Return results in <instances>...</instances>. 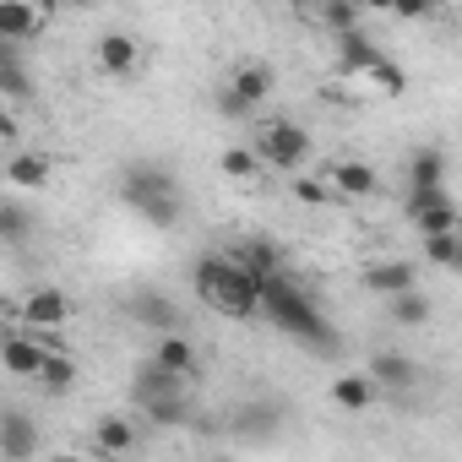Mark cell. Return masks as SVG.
Listing matches in <instances>:
<instances>
[{"mask_svg": "<svg viewBox=\"0 0 462 462\" xmlns=\"http://www.w3.org/2000/svg\"><path fill=\"white\" fill-rule=\"evenodd\" d=\"M50 169H55L50 152H12V158H6V180L23 185V190H39V185L50 180Z\"/></svg>", "mask_w": 462, "mask_h": 462, "instance_id": "2e32d148", "label": "cell"}, {"mask_svg": "<svg viewBox=\"0 0 462 462\" xmlns=\"http://www.w3.org/2000/svg\"><path fill=\"white\" fill-rule=\"evenodd\" d=\"M365 289L370 294H386V305H392L397 294H413V267L408 262H375L365 273Z\"/></svg>", "mask_w": 462, "mask_h": 462, "instance_id": "4fadbf2b", "label": "cell"}, {"mask_svg": "<svg viewBox=\"0 0 462 462\" xmlns=\"http://www.w3.org/2000/svg\"><path fill=\"white\" fill-rule=\"evenodd\" d=\"M256 158L262 163H278V169H300L310 158V136L294 120H267L262 136H256Z\"/></svg>", "mask_w": 462, "mask_h": 462, "instance_id": "277c9868", "label": "cell"}, {"mask_svg": "<svg viewBox=\"0 0 462 462\" xmlns=\"http://www.w3.org/2000/svg\"><path fill=\"white\" fill-rule=\"evenodd\" d=\"M131 397H136V408L163 402V397H185V375H174V370H163L158 359H147V365L131 375Z\"/></svg>", "mask_w": 462, "mask_h": 462, "instance_id": "52a82bcc", "label": "cell"}, {"mask_svg": "<svg viewBox=\"0 0 462 462\" xmlns=\"http://www.w3.org/2000/svg\"><path fill=\"white\" fill-rule=\"evenodd\" d=\"M0 235H6L12 245L28 240V207H23V201H6V207H0Z\"/></svg>", "mask_w": 462, "mask_h": 462, "instance_id": "f1b7e54d", "label": "cell"}, {"mask_svg": "<svg viewBox=\"0 0 462 462\" xmlns=\"http://www.w3.org/2000/svg\"><path fill=\"white\" fill-rule=\"evenodd\" d=\"M152 359H158L163 370H174V375H190V370H196V348H190V337H180V332H169V337H158V348H152Z\"/></svg>", "mask_w": 462, "mask_h": 462, "instance_id": "44dd1931", "label": "cell"}, {"mask_svg": "<svg viewBox=\"0 0 462 462\" xmlns=\"http://www.w3.org/2000/svg\"><path fill=\"white\" fill-rule=\"evenodd\" d=\"M190 283H196L201 305H212L217 316L245 321V316H256V310H262V283H256L235 256H201Z\"/></svg>", "mask_w": 462, "mask_h": 462, "instance_id": "7a4b0ae2", "label": "cell"}, {"mask_svg": "<svg viewBox=\"0 0 462 462\" xmlns=\"http://www.w3.org/2000/svg\"><path fill=\"white\" fill-rule=\"evenodd\" d=\"M262 316H267L273 327H283L289 337L310 343L316 354H337V332L327 327V316H321L316 294H310V289H300L289 273H278V278H267V283H262Z\"/></svg>", "mask_w": 462, "mask_h": 462, "instance_id": "6da1fadb", "label": "cell"}, {"mask_svg": "<svg viewBox=\"0 0 462 462\" xmlns=\"http://www.w3.org/2000/svg\"><path fill=\"white\" fill-rule=\"evenodd\" d=\"M392 321H397V327H424V321H430V300H424L419 289H413V294H397V300H392Z\"/></svg>", "mask_w": 462, "mask_h": 462, "instance_id": "d4e9b609", "label": "cell"}, {"mask_svg": "<svg viewBox=\"0 0 462 462\" xmlns=\"http://www.w3.org/2000/svg\"><path fill=\"white\" fill-rule=\"evenodd\" d=\"M235 262H240L256 283H267V278H278V273H283V251H278L273 240H245Z\"/></svg>", "mask_w": 462, "mask_h": 462, "instance_id": "5bb4252c", "label": "cell"}, {"mask_svg": "<svg viewBox=\"0 0 462 462\" xmlns=\"http://www.w3.org/2000/svg\"><path fill=\"white\" fill-rule=\"evenodd\" d=\"M397 17H408V23H419V17H424V6H419V0H402V6H397Z\"/></svg>", "mask_w": 462, "mask_h": 462, "instance_id": "836d02e7", "label": "cell"}, {"mask_svg": "<svg viewBox=\"0 0 462 462\" xmlns=\"http://www.w3.org/2000/svg\"><path fill=\"white\" fill-rule=\"evenodd\" d=\"M142 413H147L152 424H185V419H190V402H185V397H163V402H147Z\"/></svg>", "mask_w": 462, "mask_h": 462, "instance_id": "4316f807", "label": "cell"}, {"mask_svg": "<svg viewBox=\"0 0 462 462\" xmlns=\"http://www.w3.org/2000/svg\"><path fill=\"white\" fill-rule=\"evenodd\" d=\"M44 28V17L33 12V6H0V39H28V33H39Z\"/></svg>", "mask_w": 462, "mask_h": 462, "instance_id": "603a6c76", "label": "cell"}, {"mask_svg": "<svg viewBox=\"0 0 462 462\" xmlns=\"http://www.w3.org/2000/svg\"><path fill=\"white\" fill-rule=\"evenodd\" d=\"M408 180H413V190H440V180H446L440 147H419V152L408 158Z\"/></svg>", "mask_w": 462, "mask_h": 462, "instance_id": "ffe728a7", "label": "cell"}, {"mask_svg": "<svg viewBox=\"0 0 462 462\" xmlns=\"http://www.w3.org/2000/svg\"><path fill=\"white\" fill-rule=\"evenodd\" d=\"M39 446V430L23 408H6V419H0V451H6V462H28Z\"/></svg>", "mask_w": 462, "mask_h": 462, "instance_id": "9c48e42d", "label": "cell"}, {"mask_svg": "<svg viewBox=\"0 0 462 462\" xmlns=\"http://www.w3.org/2000/svg\"><path fill=\"white\" fill-rule=\"evenodd\" d=\"M370 82H375L381 93H402V88H408V71H402L397 60H386V55H381V66L370 71Z\"/></svg>", "mask_w": 462, "mask_h": 462, "instance_id": "4dcf8cb0", "label": "cell"}, {"mask_svg": "<svg viewBox=\"0 0 462 462\" xmlns=\"http://www.w3.org/2000/svg\"><path fill=\"white\" fill-rule=\"evenodd\" d=\"M131 321H142V327H158L163 337L169 332H180V310H174V300L169 294H158V289H142V294H131Z\"/></svg>", "mask_w": 462, "mask_h": 462, "instance_id": "ba28073f", "label": "cell"}, {"mask_svg": "<svg viewBox=\"0 0 462 462\" xmlns=\"http://www.w3.org/2000/svg\"><path fill=\"white\" fill-rule=\"evenodd\" d=\"M408 217L419 223V235H457V207L446 190H413L408 196Z\"/></svg>", "mask_w": 462, "mask_h": 462, "instance_id": "5b68a950", "label": "cell"}, {"mask_svg": "<svg viewBox=\"0 0 462 462\" xmlns=\"http://www.w3.org/2000/svg\"><path fill=\"white\" fill-rule=\"evenodd\" d=\"M44 359H50V354L39 348V337H28V332H12V337H6V370H12V375H39Z\"/></svg>", "mask_w": 462, "mask_h": 462, "instance_id": "ac0fdd59", "label": "cell"}, {"mask_svg": "<svg viewBox=\"0 0 462 462\" xmlns=\"http://www.w3.org/2000/svg\"><path fill=\"white\" fill-rule=\"evenodd\" d=\"M332 190L337 196H370L375 190V169L370 163H359V158H343V163H332Z\"/></svg>", "mask_w": 462, "mask_h": 462, "instance_id": "e0dca14e", "label": "cell"}, {"mask_svg": "<svg viewBox=\"0 0 462 462\" xmlns=\"http://www.w3.org/2000/svg\"><path fill=\"white\" fill-rule=\"evenodd\" d=\"M256 163H262L256 152L235 147V152H223V163H217V169H223V174H235V180H251V174H256Z\"/></svg>", "mask_w": 462, "mask_h": 462, "instance_id": "1f68e13d", "label": "cell"}, {"mask_svg": "<svg viewBox=\"0 0 462 462\" xmlns=\"http://www.w3.org/2000/svg\"><path fill=\"white\" fill-rule=\"evenodd\" d=\"M278 424H283V402H273V397H251V402L235 408V419H228V430L240 440H273Z\"/></svg>", "mask_w": 462, "mask_h": 462, "instance_id": "8992f818", "label": "cell"}, {"mask_svg": "<svg viewBox=\"0 0 462 462\" xmlns=\"http://www.w3.org/2000/svg\"><path fill=\"white\" fill-rule=\"evenodd\" d=\"M98 66H104L109 77H131V66H136L131 33H104V39H98Z\"/></svg>", "mask_w": 462, "mask_h": 462, "instance_id": "d6986e66", "label": "cell"}, {"mask_svg": "<svg viewBox=\"0 0 462 462\" xmlns=\"http://www.w3.org/2000/svg\"><path fill=\"white\" fill-rule=\"evenodd\" d=\"M375 392H381V386H375L370 375H337V381H332V402H337V408H370Z\"/></svg>", "mask_w": 462, "mask_h": 462, "instance_id": "7402d4cb", "label": "cell"}, {"mask_svg": "<svg viewBox=\"0 0 462 462\" xmlns=\"http://www.w3.org/2000/svg\"><path fill=\"white\" fill-rule=\"evenodd\" d=\"M370 381H375L381 392H413V386H419V365L402 359V354H375V359H370Z\"/></svg>", "mask_w": 462, "mask_h": 462, "instance_id": "7c38bea8", "label": "cell"}, {"mask_svg": "<svg viewBox=\"0 0 462 462\" xmlns=\"http://www.w3.org/2000/svg\"><path fill=\"white\" fill-rule=\"evenodd\" d=\"M131 440H136V435H131L125 419H98V446H104V451H131Z\"/></svg>", "mask_w": 462, "mask_h": 462, "instance_id": "83f0119b", "label": "cell"}, {"mask_svg": "<svg viewBox=\"0 0 462 462\" xmlns=\"http://www.w3.org/2000/svg\"><path fill=\"white\" fill-rule=\"evenodd\" d=\"M321 17H327V28H337V39L343 33H359V6H348V0H332Z\"/></svg>", "mask_w": 462, "mask_h": 462, "instance_id": "f546056e", "label": "cell"}, {"mask_svg": "<svg viewBox=\"0 0 462 462\" xmlns=\"http://www.w3.org/2000/svg\"><path fill=\"white\" fill-rule=\"evenodd\" d=\"M228 93H235L245 109H262V98L273 93V66H240L235 82H228Z\"/></svg>", "mask_w": 462, "mask_h": 462, "instance_id": "9a60e30c", "label": "cell"}, {"mask_svg": "<svg viewBox=\"0 0 462 462\" xmlns=\"http://www.w3.org/2000/svg\"><path fill=\"white\" fill-rule=\"evenodd\" d=\"M66 316H71V300H66L60 289H39V294H28V305H23V321H28L33 332H55Z\"/></svg>", "mask_w": 462, "mask_h": 462, "instance_id": "8fae6325", "label": "cell"}, {"mask_svg": "<svg viewBox=\"0 0 462 462\" xmlns=\"http://www.w3.org/2000/svg\"><path fill=\"white\" fill-rule=\"evenodd\" d=\"M375 66H381V50H375L370 33H343L337 39V71L343 77H370Z\"/></svg>", "mask_w": 462, "mask_h": 462, "instance_id": "30bf717a", "label": "cell"}, {"mask_svg": "<svg viewBox=\"0 0 462 462\" xmlns=\"http://www.w3.org/2000/svg\"><path fill=\"white\" fill-rule=\"evenodd\" d=\"M55 462H82V457H55Z\"/></svg>", "mask_w": 462, "mask_h": 462, "instance_id": "e575fe53", "label": "cell"}, {"mask_svg": "<svg viewBox=\"0 0 462 462\" xmlns=\"http://www.w3.org/2000/svg\"><path fill=\"white\" fill-rule=\"evenodd\" d=\"M457 273H462V251H457Z\"/></svg>", "mask_w": 462, "mask_h": 462, "instance_id": "d590c367", "label": "cell"}, {"mask_svg": "<svg viewBox=\"0 0 462 462\" xmlns=\"http://www.w3.org/2000/svg\"><path fill=\"white\" fill-rule=\"evenodd\" d=\"M457 251H462V235H430L424 240V262H435V267H457Z\"/></svg>", "mask_w": 462, "mask_h": 462, "instance_id": "484cf974", "label": "cell"}, {"mask_svg": "<svg viewBox=\"0 0 462 462\" xmlns=\"http://www.w3.org/2000/svg\"><path fill=\"white\" fill-rule=\"evenodd\" d=\"M294 196H300V201H327L332 190H327L321 180H294Z\"/></svg>", "mask_w": 462, "mask_h": 462, "instance_id": "d6a6232c", "label": "cell"}, {"mask_svg": "<svg viewBox=\"0 0 462 462\" xmlns=\"http://www.w3.org/2000/svg\"><path fill=\"white\" fill-rule=\"evenodd\" d=\"M120 196H125L147 223H174V217H180V185H174L163 169H152V163H131L125 180H120Z\"/></svg>", "mask_w": 462, "mask_h": 462, "instance_id": "3957f363", "label": "cell"}, {"mask_svg": "<svg viewBox=\"0 0 462 462\" xmlns=\"http://www.w3.org/2000/svg\"><path fill=\"white\" fill-rule=\"evenodd\" d=\"M71 381H77V365H71L66 354H50L44 370H39V386H44L50 397H60V392H71Z\"/></svg>", "mask_w": 462, "mask_h": 462, "instance_id": "cb8c5ba5", "label": "cell"}]
</instances>
